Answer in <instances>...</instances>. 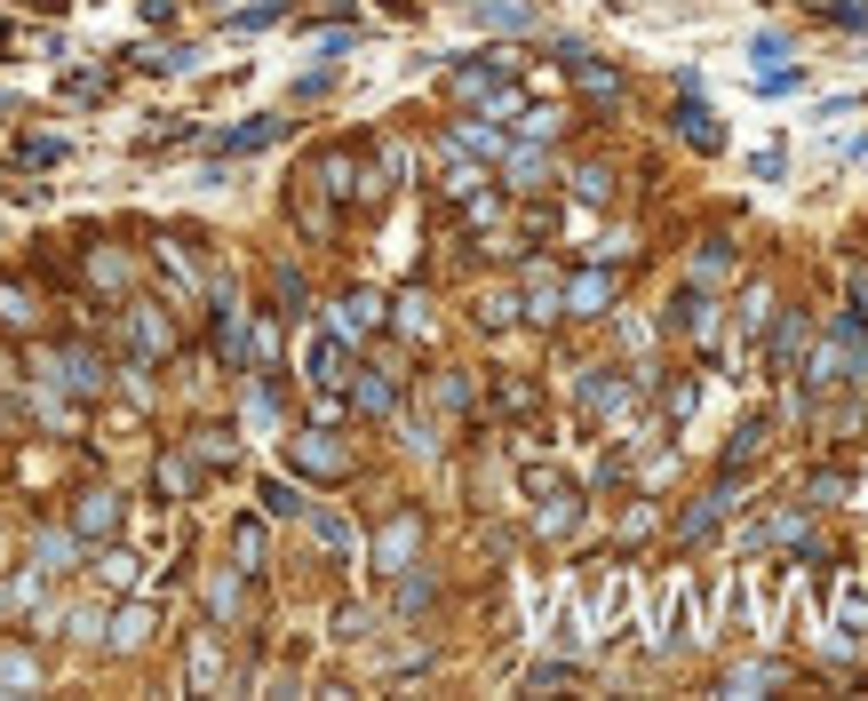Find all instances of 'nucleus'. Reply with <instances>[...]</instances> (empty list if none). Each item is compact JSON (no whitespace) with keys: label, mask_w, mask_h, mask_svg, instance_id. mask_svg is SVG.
<instances>
[{"label":"nucleus","mask_w":868,"mask_h":701,"mask_svg":"<svg viewBox=\"0 0 868 701\" xmlns=\"http://www.w3.org/2000/svg\"><path fill=\"white\" fill-rule=\"evenodd\" d=\"M860 375H868V319L853 311V319L828 327V343H821V359L805 366V383L828 391V383H860Z\"/></svg>","instance_id":"nucleus-1"},{"label":"nucleus","mask_w":868,"mask_h":701,"mask_svg":"<svg viewBox=\"0 0 868 701\" xmlns=\"http://www.w3.org/2000/svg\"><path fill=\"white\" fill-rule=\"evenodd\" d=\"M287 462H295L304 479H343V471H351V454L327 439V430H304V439H287Z\"/></svg>","instance_id":"nucleus-2"},{"label":"nucleus","mask_w":868,"mask_h":701,"mask_svg":"<svg viewBox=\"0 0 868 701\" xmlns=\"http://www.w3.org/2000/svg\"><path fill=\"white\" fill-rule=\"evenodd\" d=\"M422 550V518L415 511H398L391 526H383V543H375V566H383V574H407V558Z\"/></svg>","instance_id":"nucleus-3"},{"label":"nucleus","mask_w":868,"mask_h":701,"mask_svg":"<svg viewBox=\"0 0 868 701\" xmlns=\"http://www.w3.org/2000/svg\"><path fill=\"white\" fill-rule=\"evenodd\" d=\"M606 304H614V280H606V272H574V280H565V311L606 319Z\"/></svg>","instance_id":"nucleus-4"},{"label":"nucleus","mask_w":868,"mask_h":701,"mask_svg":"<svg viewBox=\"0 0 868 701\" xmlns=\"http://www.w3.org/2000/svg\"><path fill=\"white\" fill-rule=\"evenodd\" d=\"M375 319H383V304H375L366 287H351L343 304H336V336H343V343H359V336H375Z\"/></svg>","instance_id":"nucleus-5"},{"label":"nucleus","mask_w":868,"mask_h":701,"mask_svg":"<svg viewBox=\"0 0 868 701\" xmlns=\"http://www.w3.org/2000/svg\"><path fill=\"white\" fill-rule=\"evenodd\" d=\"M558 311H565V287L542 272V263H534V272H526V319H542V327H550Z\"/></svg>","instance_id":"nucleus-6"},{"label":"nucleus","mask_w":868,"mask_h":701,"mask_svg":"<svg viewBox=\"0 0 868 701\" xmlns=\"http://www.w3.org/2000/svg\"><path fill=\"white\" fill-rule=\"evenodd\" d=\"M304 366H311V383H319V391H336V383H343V336H311Z\"/></svg>","instance_id":"nucleus-7"},{"label":"nucleus","mask_w":868,"mask_h":701,"mask_svg":"<svg viewBox=\"0 0 868 701\" xmlns=\"http://www.w3.org/2000/svg\"><path fill=\"white\" fill-rule=\"evenodd\" d=\"M534 503H542V511H534V526H542V534H565V526L582 518V503H574V486H550V494H534Z\"/></svg>","instance_id":"nucleus-8"},{"label":"nucleus","mask_w":868,"mask_h":701,"mask_svg":"<svg viewBox=\"0 0 868 701\" xmlns=\"http://www.w3.org/2000/svg\"><path fill=\"white\" fill-rule=\"evenodd\" d=\"M582 407H590V415H622V407H629V383H622V375H590V383H582Z\"/></svg>","instance_id":"nucleus-9"},{"label":"nucleus","mask_w":868,"mask_h":701,"mask_svg":"<svg viewBox=\"0 0 868 701\" xmlns=\"http://www.w3.org/2000/svg\"><path fill=\"white\" fill-rule=\"evenodd\" d=\"M471 17H479V24H494V32H526V24H534V9H526V0H471Z\"/></svg>","instance_id":"nucleus-10"},{"label":"nucleus","mask_w":868,"mask_h":701,"mask_svg":"<svg viewBox=\"0 0 868 701\" xmlns=\"http://www.w3.org/2000/svg\"><path fill=\"white\" fill-rule=\"evenodd\" d=\"M73 526H80V534H112V526H120V494H80Z\"/></svg>","instance_id":"nucleus-11"},{"label":"nucleus","mask_w":868,"mask_h":701,"mask_svg":"<svg viewBox=\"0 0 868 701\" xmlns=\"http://www.w3.org/2000/svg\"><path fill=\"white\" fill-rule=\"evenodd\" d=\"M152 629H160V622H152V606H128V614L112 622V654H136V646L152 638Z\"/></svg>","instance_id":"nucleus-12"},{"label":"nucleus","mask_w":868,"mask_h":701,"mask_svg":"<svg viewBox=\"0 0 868 701\" xmlns=\"http://www.w3.org/2000/svg\"><path fill=\"white\" fill-rule=\"evenodd\" d=\"M56 383H73V391H105V366H96L88 351H64V359H56Z\"/></svg>","instance_id":"nucleus-13"},{"label":"nucleus","mask_w":868,"mask_h":701,"mask_svg":"<svg viewBox=\"0 0 868 701\" xmlns=\"http://www.w3.org/2000/svg\"><path fill=\"white\" fill-rule=\"evenodd\" d=\"M678 327H685L693 343H717V311L701 304V295H678Z\"/></svg>","instance_id":"nucleus-14"},{"label":"nucleus","mask_w":868,"mask_h":701,"mask_svg":"<svg viewBox=\"0 0 868 701\" xmlns=\"http://www.w3.org/2000/svg\"><path fill=\"white\" fill-rule=\"evenodd\" d=\"M678 128H685V144H693V152H717V120H710V105H693V96H685Z\"/></svg>","instance_id":"nucleus-15"},{"label":"nucleus","mask_w":868,"mask_h":701,"mask_svg":"<svg viewBox=\"0 0 868 701\" xmlns=\"http://www.w3.org/2000/svg\"><path fill=\"white\" fill-rule=\"evenodd\" d=\"M574 80H582L590 96H606V105L622 96V73H614V64H597V56H574Z\"/></svg>","instance_id":"nucleus-16"},{"label":"nucleus","mask_w":868,"mask_h":701,"mask_svg":"<svg viewBox=\"0 0 868 701\" xmlns=\"http://www.w3.org/2000/svg\"><path fill=\"white\" fill-rule=\"evenodd\" d=\"M805 343H813V319H805V311H789V319H781V336H773V366H789Z\"/></svg>","instance_id":"nucleus-17"},{"label":"nucleus","mask_w":868,"mask_h":701,"mask_svg":"<svg viewBox=\"0 0 868 701\" xmlns=\"http://www.w3.org/2000/svg\"><path fill=\"white\" fill-rule=\"evenodd\" d=\"M494 88H503V80H494V64H462V73H454V96H462V105H486Z\"/></svg>","instance_id":"nucleus-18"},{"label":"nucleus","mask_w":868,"mask_h":701,"mask_svg":"<svg viewBox=\"0 0 868 701\" xmlns=\"http://www.w3.org/2000/svg\"><path fill=\"white\" fill-rule=\"evenodd\" d=\"M136 351H144V359H160V351H168V319H160L152 304H136Z\"/></svg>","instance_id":"nucleus-19"},{"label":"nucleus","mask_w":868,"mask_h":701,"mask_svg":"<svg viewBox=\"0 0 868 701\" xmlns=\"http://www.w3.org/2000/svg\"><path fill=\"white\" fill-rule=\"evenodd\" d=\"M96 574H105L112 590H136V574H144V558H128V550H105V558H96Z\"/></svg>","instance_id":"nucleus-20"},{"label":"nucleus","mask_w":868,"mask_h":701,"mask_svg":"<svg viewBox=\"0 0 868 701\" xmlns=\"http://www.w3.org/2000/svg\"><path fill=\"white\" fill-rule=\"evenodd\" d=\"M447 144H462V152H479V160H494V152H503V136H494L486 120H462V128H454Z\"/></svg>","instance_id":"nucleus-21"},{"label":"nucleus","mask_w":868,"mask_h":701,"mask_svg":"<svg viewBox=\"0 0 868 701\" xmlns=\"http://www.w3.org/2000/svg\"><path fill=\"white\" fill-rule=\"evenodd\" d=\"M359 407H366V415H391V407H398V383H391V375H359Z\"/></svg>","instance_id":"nucleus-22"},{"label":"nucleus","mask_w":868,"mask_h":701,"mask_svg":"<svg viewBox=\"0 0 868 701\" xmlns=\"http://www.w3.org/2000/svg\"><path fill=\"white\" fill-rule=\"evenodd\" d=\"M0 327H32V295L17 280H0Z\"/></svg>","instance_id":"nucleus-23"},{"label":"nucleus","mask_w":868,"mask_h":701,"mask_svg":"<svg viewBox=\"0 0 868 701\" xmlns=\"http://www.w3.org/2000/svg\"><path fill=\"white\" fill-rule=\"evenodd\" d=\"M717 511H725V494H710V503H693V511H685V526H678V543H701V534L717 526Z\"/></svg>","instance_id":"nucleus-24"},{"label":"nucleus","mask_w":868,"mask_h":701,"mask_svg":"<svg viewBox=\"0 0 868 701\" xmlns=\"http://www.w3.org/2000/svg\"><path fill=\"white\" fill-rule=\"evenodd\" d=\"M789 670H773V661H757V670H733L725 678V693H765V686H781Z\"/></svg>","instance_id":"nucleus-25"},{"label":"nucleus","mask_w":868,"mask_h":701,"mask_svg":"<svg viewBox=\"0 0 868 701\" xmlns=\"http://www.w3.org/2000/svg\"><path fill=\"white\" fill-rule=\"evenodd\" d=\"M272 136H279V120H248L240 136H223V152H263V144H272Z\"/></svg>","instance_id":"nucleus-26"},{"label":"nucleus","mask_w":868,"mask_h":701,"mask_svg":"<svg viewBox=\"0 0 868 701\" xmlns=\"http://www.w3.org/2000/svg\"><path fill=\"white\" fill-rule=\"evenodd\" d=\"M837 614H845V629H853V638H868V590H853V582H845Z\"/></svg>","instance_id":"nucleus-27"},{"label":"nucleus","mask_w":868,"mask_h":701,"mask_svg":"<svg viewBox=\"0 0 868 701\" xmlns=\"http://www.w3.org/2000/svg\"><path fill=\"white\" fill-rule=\"evenodd\" d=\"M0 686H41V661H32V654H0Z\"/></svg>","instance_id":"nucleus-28"},{"label":"nucleus","mask_w":868,"mask_h":701,"mask_svg":"<svg viewBox=\"0 0 868 701\" xmlns=\"http://www.w3.org/2000/svg\"><path fill=\"white\" fill-rule=\"evenodd\" d=\"M216 670H223V654H216V638H199V646H191V686H216Z\"/></svg>","instance_id":"nucleus-29"},{"label":"nucleus","mask_w":868,"mask_h":701,"mask_svg":"<svg viewBox=\"0 0 868 701\" xmlns=\"http://www.w3.org/2000/svg\"><path fill=\"white\" fill-rule=\"evenodd\" d=\"M765 319H773V287H765V280H757V287L741 295V327H765Z\"/></svg>","instance_id":"nucleus-30"},{"label":"nucleus","mask_w":868,"mask_h":701,"mask_svg":"<svg viewBox=\"0 0 868 701\" xmlns=\"http://www.w3.org/2000/svg\"><path fill=\"white\" fill-rule=\"evenodd\" d=\"M518 136L526 144H550L558 136V112H518Z\"/></svg>","instance_id":"nucleus-31"},{"label":"nucleus","mask_w":868,"mask_h":701,"mask_svg":"<svg viewBox=\"0 0 868 701\" xmlns=\"http://www.w3.org/2000/svg\"><path fill=\"white\" fill-rule=\"evenodd\" d=\"M160 494H191V462H184V454L160 462Z\"/></svg>","instance_id":"nucleus-32"},{"label":"nucleus","mask_w":868,"mask_h":701,"mask_svg":"<svg viewBox=\"0 0 868 701\" xmlns=\"http://www.w3.org/2000/svg\"><path fill=\"white\" fill-rule=\"evenodd\" d=\"M263 511H272V518H295V511H304V494H295V486H263Z\"/></svg>","instance_id":"nucleus-33"},{"label":"nucleus","mask_w":868,"mask_h":701,"mask_svg":"<svg viewBox=\"0 0 868 701\" xmlns=\"http://www.w3.org/2000/svg\"><path fill=\"white\" fill-rule=\"evenodd\" d=\"M398 327H407V336H430V304H422V295H407V304H398Z\"/></svg>","instance_id":"nucleus-34"},{"label":"nucleus","mask_w":868,"mask_h":701,"mask_svg":"<svg viewBox=\"0 0 868 701\" xmlns=\"http://www.w3.org/2000/svg\"><path fill=\"white\" fill-rule=\"evenodd\" d=\"M64 558H73V543H64V534H41V574H64Z\"/></svg>","instance_id":"nucleus-35"},{"label":"nucleus","mask_w":868,"mask_h":701,"mask_svg":"<svg viewBox=\"0 0 868 701\" xmlns=\"http://www.w3.org/2000/svg\"><path fill=\"white\" fill-rule=\"evenodd\" d=\"M534 176H542V152H510V184L534 191Z\"/></svg>","instance_id":"nucleus-36"},{"label":"nucleus","mask_w":868,"mask_h":701,"mask_svg":"<svg viewBox=\"0 0 868 701\" xmlns=\"http://www.w3.org/2000/svg\"><path fill=\"white\" fill-rule=\"evenodd\" d=\"M510 311H518L510 295H486V304H479V327H510Z\"/></svg>","instance_id":"nucleus-37"},{"label":"nucleus","mask_w":868,"mask_h":701,"mask_svg":"<svg viewBox=\"0 0 868 701\" xmlns=\"http://www.w3.org/2000/svg\"><path fill=\"white\" fill-rule=\"evenodd\" d=\"M319 543H327V550H351V526H343V518H327V511H319Z\"/></svg>","instance_id":"nucleus-38"},{"label":"nucleus","mask_w":868,"mask_h":701,"mask_svg":"<svg viewBox=\"0 0 868 701\" xmlns=\"http://www.w3.org/2000/svg\"><path fill=\"white\" fill-rule=\"evenodd\" d=\"M853 304H860V319H868V272H860V280H853Z\"/></svg>","instance_id":"nucleus-39"}]
</instances>
